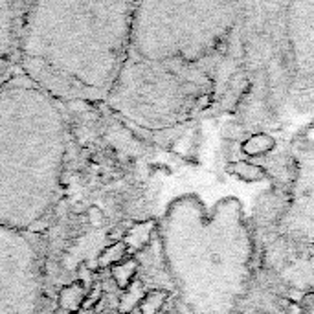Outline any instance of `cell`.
Instances as JSON below:
<instances>
[{
    "mask_svg": "<svg viewBox=\"0 0 314 314\" xmlns=\"http://www.w3.org/2000/svg\"><path fill=\"white\" fill-rule=\"evenodd\" d=\"M228 169L237 176H241V178H245V180H261V178H265V171L259 166H253V164H248V162H235Z\"/></svg>",
    "mask_w": 314,
    "mask_h": 314,
    "instance_id": "6da1fadb",
    "label": "cell"
},
{
    "mask_svg": "<svg viewBox=\"0 0 314 314\" xmlns=\"http://www.w3.org/2000/svg\"><path fill=\"white\" fill-rule=\"evenodd\" d=\"M272 147H274V140L265 136V134H257V136H252L250 140H246L243 149L248 154H263L270 151Z\"/></svg>",
    "mask_w": 314,
    "mask_h": 314,
    "instance_id": "7a4b0ae2",
    "label": "cell"
},
{
    "mask_svg": "<svg viewBox=\"0 0 314 314\" xmlns=\"http://www.w3.org/2000/svg\"><path fill=\"white\" fill-rule=\"evenodd\" d=\"M301 303L305 314H314V294H307L305 298H301Z\"/></svg>",
    "mask_w": 314,
    "mask_h": 314,
    "instance_id": "3957f363",
    "label": "cell"
}]
</instances>
